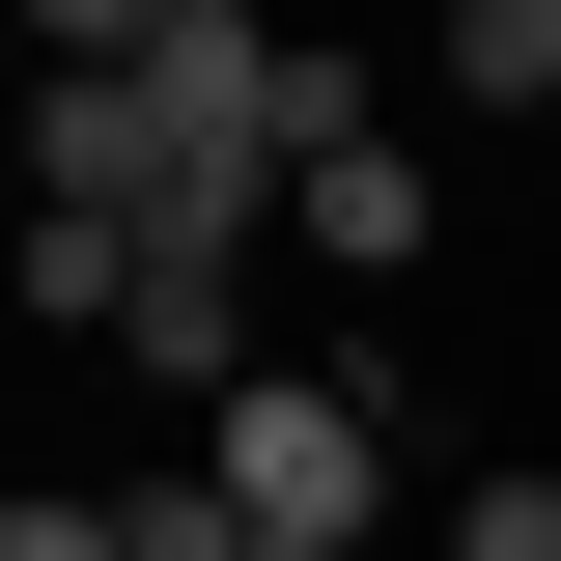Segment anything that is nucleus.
Masks as SVG:
<instances>
[{
  "label": "nucleus",
  "mask_w": 561,
  "mask_h": 561,
  "mask_svg": "<svg viewBox=\"0 0 561 561\" xmlns=\"http://www.w3.org/2000/svg\"><path fill=\"white\" fill-rule=\"evenodd\" d=\"M197 478L253 505V534H337V561H365V505H393V393H365V365H225V393H197Z\"/></svg>",
  "instance_id": "nucleus-1"
},
{
  "label": "nucleus",
  "mask_w": 561,
  "mask_h": 561,
  "mask_svg": "<svg viewBox=\"0 0 561 561\" xmlns=\"http://www.w3.org/2000/svg\"><path fill=\"white\" fill-rule=\"evenodd\" d=\"M280 197H309V253H337V280H421V225H449V197H421V140H393V113H365V140H309Z\"/></svg>",
  "instance_id": "nucleus-2"
},
{
  "label": "nucleus",
  "mask_w": 561,
  "mask_h": 561,
  "mask_svg": "<svg viewBox=\"0 0 561 561\" xmlns=\"http://www.w3.org/2000/svg\"><path fill=\"white\" fill-rule=\"evenodd\" d=\"M113 337H140V365H169V393H225V365H253V280H140Z\"/></svg>",
  "instance_id": "nucleus-3"
},
{
  "label": "nucleus",
  "mask_w": 561,
  "mask_h": 561,
  "mask_svg": "<svg viewBox=\"0 0 561 561\" xmlns=\"http://www.w3.org/2000/svg\"><path fill=\"white\" fill-rule=\"evenodd\" d=\"M421 28H449V84H478V113H534V28H561V0H421Z\"/></svg>",
  "instance_id": "nucleus-4"
},
{
  "label": "nucleus",
  "mask_w": 561,
  "mask_h": 561,
  "mask_svg": "<svg viewBox=\"0 0 561 561\" xmlns=\"http://www.w3.org/2000/svg\"><path fill=\"white\" fill-rule=\"evenodd\" d=\"M140 28H169V0H0V84L28 57H140Z\"/></svg>",
  "instance_id": "nucleus-5"
},
{
  "label": "nucleus",
  "mask_w": 561,
  "mask_h": 561,
  "mask_svg": "<svg viewBox=\"0 0 561 561\" xmlns=\"http://www.w3.org/2000/svg\"><path fill=\"white\" fill-rule=\"evenodd\" d=\"M449 561H561V478H478V505H449Z\"/></svg>",
  "instance_id": "nucleus-6"
},
{
  "label": "nucleus",
  "mask_w": 561,
  "mask_h": 561,
  "mask_svg": "<svg viewBox=\"0 0 561 561\" xmlns=\"http://www.w3.org/2000/svg\"><path fill=\"white\" fill-rule=\"evenodd\" d=\"M0 561H140V534H113V505H0Z\"/></svg>",
  "instance_id": "nucleus-7"
},
{
  "label": "nucleus",
  "mask_w": 561,
  "mask_h": 561,
  "mask_svg": "<svg viewBox=\"0 0 561 561\" xmlns=\"http://www.w3.org/2000/svg\"><path fill=\"white\" fill-rule=\"evenodd\" d=\"M225 561H337V534H225Z\"/></svg>",
  "instance_id": "nucleus-8"
},
{
  "label": "nucleus",
  "mask_w": 561,
  "mask_h": 561,
  "mask_svg": "<svg viewBox=\"0 0 561 561\" xmlns=\"http://www.w3.org/2000/svg\"><path fill=\"white\" fill-rule=\"evenodd\" d=\"M0 197H28V113H0Z\"/></svg>",
  "instance_id": "nucleus-9"
},
{
  "label": "nucleus",
  "mask_w": 561,
  "mask_h": 561,
  "mask_svg": "<svg viewBox=\"0 0 561 561\" xmlns=\"http://www.w3.org/2000/svg\"><path fill=\"white\" fill-rule=\"evenodd\" d=\"M534 113H561V28H534Z\"/></svg>",
  "instance_id": "nucleus-10"
}]
</instances>
